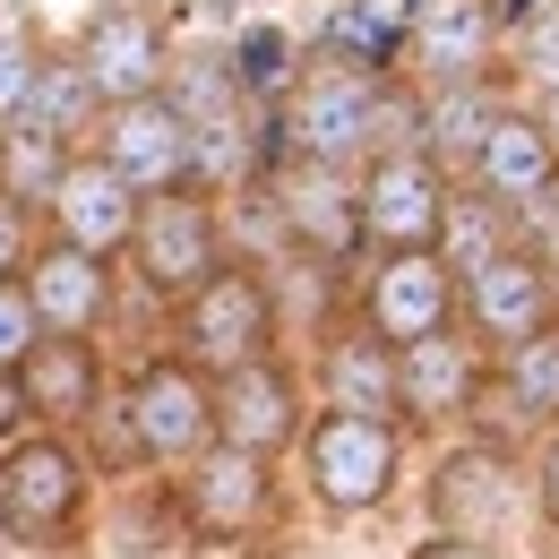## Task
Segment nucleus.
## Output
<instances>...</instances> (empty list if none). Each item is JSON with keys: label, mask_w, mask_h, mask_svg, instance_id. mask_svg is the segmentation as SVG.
<instances>
[{"label": "nucleus", "mask_w": 559, "mask_h": 559, "mask_svg": "<svg viewBox=\"0 0 559 559\" xmlns=\"http://www.w3.org/2000/svg\"><path fill=\"white\" fill-rule=\"evenodd\" d=\"M86 516V456L61 430L0 448V534L9 543H70Z\"/></svg>", "instance_id": "nucleus-1"}, {"label": "nucleus", "mask_w": 559, "mask_h": 559, "mask_svg": "<svg viewBox=\"0 0 559 559\" xmlns=\"http://www.w3.org/2000/svg\"><path fill=\"white\" fill-rule=\"evenodd\" d=\"M301 465H310V490L328 499V508H379L396 474H405V439H396V414H345V405H328V414L301 430Z\"/></svg>", "instance_id": "nucleus-2"}, {"label": "nucleus", "mask_w": 559, "mask_h": 559, "mask_svg": "<svg viewBox=\"0 0 559 559\" xmlns=\"http://www.w3.org/2000/svg\"><path fill=\"white\" fill-rule=\"evenodd\" d=\"M121 405H130V439H139V456H146V465H173V474H190L215 439H224L215 388L199 379L190 353H181V361H146L139 388H130Z\"/></svg>", "instance_id": "nucleus-3"}, {"label": "nucleus", "mask_w": 559, "mask_h": 559, "mask_svg": "<svg viewBox=\"0 0 559 559\" xmlns=\"http://www.w3.org/2000/svg\"><path fill=\"white\" fill-rule=\"evenodd\" d=\"M267 336H276V301L250 267H224L207 276L190 301H181V353L199 370H241V361H267Z\"/></svg>", "instance_id": "nucleus-4"}, {"label": "nucleus", "mask_w": 559, "mask_h": 559, "mask_svg": "<svg viewBox=\"0 0 559 559\" xmlns=\"http://www.w3.org/2000/svg\"><path fill=\"white\" fill-rule=\"evenodd\" d=\"M104 155L139 181L146 199L199 181V130H190V112H181L173 95H130V104H112V112H104Z\"/></svg>", "instance_id": "nucleus-5"}, {"label": "nucleus", "mask_w": 559, "mask_h": 559, "mask_svg": "<svg viewBox=\"0 0 559 559\" xmlns=\"http://www.w3.org/2000/svg\"><path fill=\"white\" fill-rule=\"evenodd\" d=\"M130 259H139V276L155 284V293L190 301L207 276H224V233H215V207H207V199H190V190H164V199H146Z\"/></svg>", "instance_id": "nucleus-6"}, {"label": "nucleus", "mask_w": 559, "mask_h": 559, "mask_svg": "<svg viewBox=\"0 0 559 559\" xmlns=\"http://www.w3.org/2000/svg\"><path fill=\"white\" fill-rule=\"evenodd\" d=\"M439 215H448V181H439V155H370L361 173V233L379 250H439Z\"/></svg>", "instance_id": "nucleus-7"}, {"label": "nucleus", "mask_w": 559, "mask_h": 559, "mask_svg": "<svg viewBox=\"0 0 559 559\" xmlns=\"http://www.w3.org/2000/svg\"><path fill=\"white\" fill-rule=\"evenodd\" d=\"M448 310H456V267H448L439 250H388V259L370 267V284H361V319H370L388 345L439 336Z\"/></svg>", "instance_id": "nucleus-8"}, {"label": "nucleus", "mask_w": 559, "mask_h": 559, "mask_svg": "<svg viewBox=\"0 0 559 559\" xmlns=\"http://www.w3.org/2000/svg\"><path fill=\"white\" fill-rule=\"evenodd\" d=\"M139 215H146V190L112 164V155H78L70 181L52 190V224H61V241L95 250V259L130 250V241H139Z\"/></svg>", "instance_id": "nucleus-9"}, {"label": "nucleus", "mask_w": 559, "mask_h": 559, "mask_svg": "<svg viewBox=\"0 0 559 559\" xmlns=\"http://www.w3.org/2000/svg\"><path fill=\"white\" fill-rule=\"evenodd\" d=\"M370 112H379V86L345 61H328L319 78L293 86V146L310 164H353V155H370Z\"/></svg>", "instance_id": "nucleus-10"}, {"label": "nucleus", "mask_w": 559, "mask_h": 559, "mask_svg": "<svg viewBox=\"0 0 559 559\" xmlns=\"http://www.w3.org/2000/svg\"><path fill=\"white\" fill-rule=\"evenodd\" d=\"M78 61H86V78L104 86V104H130V95H164V78H173V44H164V17H146V9H104V17L86 26Z\"/></svg>", "instance_id": "nucleus-11"}, {"label": "nucleus", "mask_w": 559, "mask_h": 559, "mask_svg": "<svg viewBox=\"0 0 559 559\" xmlns=\"http://www.w3.org/2000/svg\"><path fill=\"white\" fill-rule=\"evenodd\" d=\"M516 465L508 456H490V448H456L448 465H439V483H430V508H439V534H456V543H499L508 525H516Z\"/></svg>", "instance_id": "nucleus-12"}, {"label": "nucleus", "mask_w": 559, "mask_h": 559, "mask_svg": "<svg viewBox=\"0 0 559 559\" xmlns=\"http://www.w3.org/2000/svg\"><path fill=\"white\" fill-rule=\"evenodd\" d=\"M181 508H190V525H199V534L241 543V534L267 516V456H259V448L215 439L207 456L190 465V483H181Z\"/></svg>", "instance_id": "nucleus-13"}, {"label": "nucleus", "mask_w": 559, "mask_h": 559, "mask_svg": "<svg viewBox=\"0 0 559 559\" xmlns=\"http://www.w3.org/2000/svg\"><path fill=\"white\" fill-rule=\"evenodd\" d=\"M474 181H483L499 207H516V215L559 207V146H551V130H543L534 112H499V130H490L483 155H474Z\"/></svg>", "instance_id": "nucleus-14"}, {"label": "nucleus", "mask_w": 559, "mask_h": 559, "mask_svg": "<svg viewBox=\"0 0 559 559\" xmlns=\"http://www.w3.org/2000/svg\"><path fill=\"white\" fill-rule=\"evenodd\" d=\"M465 319H474L499 353L543 336V328H551V267L525 259V250H499L483 276H465Z\"/></svg>", "instance_id": "nucleus-15"}, {"label": "nucleus", "mask_w": 559, "mask_h": 559, "mask_svg": "<svg viewBox=\"0 0 559 559\" xmlns=\"http://www.w3.org/2000/svg\"><path fill=\"white\" fill-rule=\"evenodd\" d=\"M215 414H224V439H233V448H259V456H276V448L301 439V396H293V370H284V361L224 370Z\"/></svg>", "instance_id": "nucleus-16"}, {"label": "nucleus", "mask_w": 559, "mask_h": 559, "mask_svg": "<svg viewBox=\"0 0 559 559\" xmlns=\"http://www.w3.org/2000/svg\"><path fill=\"white\" fill-rule=\"evenodd\" d=\"M405 17H414V52H405V61H421L430 86L483 78L490 35H499V9H490V0H414Z\"/></svg>", "instance_id": "nucleus-17"}, {"label": "nucleus", "mask_w": 559, "mask_h": 559, "mask_svg": "<svg viewBox=\"0 0 559 559\" xmlns=\"http://www.w3.org/2000/svg\"><path fill=\"white\" fill-rule=\"evenodd\" d=\"M26 293H35V310H44V328H52V336H86V328L104 319V301H112V276H104V259H95V250L52 241V250H35V259H26Z\"/></svg>", "instance_id": "nucleus-18"}, {"label": "nucleus", "mask_w": 559, "mask_h": 559, "mask_svg": "<svg viewBox=\"0 0 559 559\" xmlns=\"http://www.w3.org/2000/svg\"><path fill=\"white\" fill-rule=\"evenodd\" d=\"M328 405L345 414H396L405 405V345H388L370 319L328 345Z\"/></svg>", "instance_id": "nucleus-19"}, {"label": "nucleus", "mask_w": 559, "mask_h": 559, "mask_svg": "<svg viewBox=\"0 0 559 559\" xmlns=\"http://www.w3.org/2000/svg\"><path fill=\"white\" fill-rule=\"evenodd\" d=\"M284 224H293V233H301L319 259H353V241H370V233H361V190H353L336 164H310V173L293 181Z\"/></svg>", "instance_id": "nucleus-20"}, {"label": "nucleus", "mask_w": 559, "mask_h": 559, "mask_svg": "<svg viewBox=\"0 0 559 559\" xmlns=\"http://www.w3.org/2000/svg\"><path fill=\"white\" fill-rule=\"evenodd\" d=\"M26 396H35V414L44 421H78L104 405V388H95V345L86 336H44V345L26 353Z\"/></svg>", "instance_id": "nucleus-21"}, {"label": "nucleus", "mask_w": 559, "mask_h": 559, "mask_svg": "<svg viewBox=\"0 0 559 559\" xmlns=\"http://www.w3.org/2000/svg\"><path fill=\"white\" fill-rule=\"evenodd\" d=\"M474 405V353L448 328L405 345V414H465Z\"/></svg>", "instance_id": "nucleus-22"}, {"label": "nucleus", "mask_w": 559, "mask_h": 559, "mask_svg": "<svg viewBox=\"0 0 559 559\" xmlns=\"http://www.w3.org/2000/svg\"><path fill=\"white\" fill-rule=\"evenodd\" d=\"M70 139L61 130H35V121H9L0 130V190L26 199V207H52V190L70 181Z\"/></svg>", "instance_id": "nucleus-23"}, {"label": "nucleus", "mask_w": 559, "mask_h": 559, "mask_svg": "<svg viewBox=\"0 0 559 559\" xmlns=\"http://www.w3.org/2000/svg\"><path fill=\"white\" fill-rule=\"evenodd\" d=\"M414 52V17H388V9H370V0H345L336 17H328V61H345V70L379 78L396 70Z\"/></svg>", "instance_id": "nucleus-24"}, {"label": "nucleus", "mask_w": 559, "mask_h": 559, "mask_svg": "<svg viewBox=\"0 0 559 559\" xmlns=\"http://www.w3.org/2000/svg\"><path fill=\"white\" fill-rule=\"evenodd\" d=\"M499 250H508V207H499L490 190H448V215H439V259L456 267V284L483 276Z\"/></svg>", "instance_id": "nucleus-25"}, {"label": "nucleus", "mask_w": 559, "mask_h": 559, "mask_svg": "<svg viewBox=\"0 0 559 559\" xmlns=\"http://www.w3.org/2000/svg\"><path fill=\"white\" fill-rule=\"evenodd\" d=\"M490 130H499V95H490L483 78H456V86L430 95V155L439 164H474Z\"/></svg>", "instance_id": "nucleus-26"}, {"label": "nucleus", "mask_w": 559, "mask_h": 559, "mask_svg": "<svg viewBox=\"0 0 559 559\" xmlns=\"http://www.w3.org/2000/svg\"><path fill=\"white\" fill-rule=\"evenodd\" d=\"M26 121L78 139V130L104 121V86L86 78V61H44V70H35V104H26Z\"/></svg>", "instance_id": "nucleus-27"}, {"label": "nucleus", "mask_w": 559, "mask_h": 559, "mask_svg": "<svg viewBox=\"0 0 559 559\" xmlns=\"http://www.w3.org/2000/svg\"><path fill=\"white\" fill-rule=\"evenodd\" d=\"M508 405L525 421H559V328L508 345Z\"/></svg>", "instance_id": "nucleus-28"}, {"label": "nucleus", "mask_w": 559, "mask_h": 559, "mask_svg": "<svg viewBox=\"0 0 559 559\" xmlns=\"http://www.w3.org/2000/svg\"><path fill=\"white\" fill-rule=\"evenodd\" d=\"M44 336H52V328H44L26 276H0V370H26V353L44 345Z\"/></svg>", "instance_id": "nucleus-29"}, {"label": "nucleus", "mask_w": 559, "mask_h": 559, "mask_svg": "<svg viewBox=\"0 0 559 559\" xmlns=\"http://www.w3.org/2000/svg\"><path fill=\"white\" fill-rule=\"evenodd\" d=\"M35 70H44V61H35V44H26L17 26H0V130H9V121H26V104H35Z\"/></svg>", "instance_id": "nucleus-30"}, {"label": "nucleus", "mask_w": 559, "mask_h": 559, "mask_svg": "<svg viewBox=\"0 0 559 559\" xmlns=\"http://www.w3.org/2000/svg\"><path fill=\"white\" fill-rule=\"evenodd\" d=\"M516 61H525V78H534V95L559 86V0H543V9L516 26Z\"/></svg>", "instance_id": "nucleus-31"}, {"label": "nucleus", "mask_w": 559, "mask_h": 559, "mask_svg": "<svg viewBox=\"0 0 559 559\" xmlns=\"http://www.w3.org/2000/svg\"><path fill=\"white\" fill-rule=\"evenodd\" d=\"M233 70H241V86H284V35L276 26H250L233 44Z\"/></svg>", "instance_id": "nucleus-32"}, {"label": "nucleus", "mask_w": 559, "mask_h": 559, "mask_svg": "<svg viewBox=\"0 0 559 559\" xmlns=\"http://www.w3.org/2000/svg\"><path fill=\"white\" fill-rule=\"evenodd\" d=\"M26 259H35V207L0 190V276H26Z\"/></svg>", "instance_id": "nucleus-33"}, {"label": "nucleus", "mask_w": 559, "mask_h": 559, "mask_svg": "<svg viewBox=\"0 0 559 559\" xmlns=\"http://www.w3.org/2000/svg\"><path fill=\"white\" fill-rule=\"evenodd\" d=\"M17 414H35V396H26V379L0 370V430H17Z\"/></svg>", "instance_id": "nucleus-34"}, {"label": "nucleus", "mask_w": 559, "mask_h": 559, "mask_svg": "<svg viewBox=\"0 0 559 559\" xmlns=\"http://www.w3.org/2000/svg\"><path fill=\"white\" fill-rule=\"evenodd\" d=\"M534 483H543V516H551V534H559V439L543 448V474Z\"/></svg>", "instance_id": "nucleus-35"}, {"label": "nucleus", "mask_w": 559, "mask_h": 559, "mask_svg": "<svg viewBox=\"0 0 559 559\" xmlns=\"http://www.w3.org/2000/svg\"><path fill=\"white\" fill-rule=\"evenodd\" d=\"M414 559H490V551H483V543H456V534H439V543H421Z\"/></svg>", "instance_id": "nucleus-36"}, {"label": "nucleus", "mask_w": 559, "mask_h": 559, "mask_svg": "<svg viewBox=\"0 0 559 559\" xmlns=\"http://www.w3.org/2000/svg\"><path fill=\"white\" fill-rule=\"evenodd\" d=\"M534 121H543V130H551V146H559V86H543V95H534Z\"/></svg>", "instance_id": "nucleus-37"}]
</instances>
